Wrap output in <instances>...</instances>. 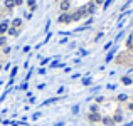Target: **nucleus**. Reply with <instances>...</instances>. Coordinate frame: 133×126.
<instances>
[{
    "mask_svg": "<svg viewBox=\"0 0 133 126\" xmlns=\"http://www.w3.org/2000/svg\"><path fill=\"white\" fill-rule=\"evenodd\" d=\"M91 84V77H84L83 79V86H89Z\"/></svg>",
    "mask_w": 133,
    "mask_h": 126,
    "instance_id": "17",
    "label": "nucleus"
},
{
    "mask_svg": "<svg viewBox=\"0 0 133 126\" xmlns=\"http://www.w3.org/2000/svg\"><path fill=\"white\" fill-rule=\"evenodd\" d=\"M14 3H15V7H20V5H24V0H14Z\"/></svg>",
    "mask_w": 133,
    "mask_h": 126,
    "instance_id": "22",
    "label": "nucleus"
},
{
    "mask_svg": "<svg viewBox=\"0 0 133 126\" xmlns=\"http://www.w3.org/2000/svg\"><path fill=\"white\" fill-rule=\"evenodd\" d=\"M0 71H2V64H0Z\"/></svg>",
    "mask_w": 133,
    "mask_h": 126,
    "instance_id": "28",
    "label": "nucleus"
},
{
    "mask_svg": "<svg viewBox=\"0 0 133 126\" xmlns=\"http://www.w3.org/2000/svg\"><path fill=\"white\" fill-rule=\"evenodd\" d=\"M116 101H120V103H126V101H128V96L126 94H118L116 96Z\"/></svg>",
    "mask_w": 133,
    "mask_h": 126,
    "instance_id": "14",
    "label": "nucleus"
},
{
    "mask_svg": "<svg viewBox=\"0 0 133 126\" xmlns=\"http://www.w3.org/2000/svg\"><path fill=\"white\" fill-rule=\"evenodd\" d=\"M20 89H24V91H25V89H27V82H24V84H20Z\"/></svg>",
    "mask_w": 133,
    "mask_h": 126,
    "instance_id": "27",
    "label": "nucleus"
},
{
    "mask_svg": "<svg viewBox=\"0 0 133 126\" xmlns=\"http://www.w3.org/2000/svg\"><path fill=\"white\" fill-rule=\"evenodd\" d=\"M69 8H71V0H61V2H59V10H61V14H63V12H69Z\"/></svg>",
    "mask_w": 133,
    "mask_h": 126,
    "instance_id": "4",
    "label": "nucleus"
},
{
    "mask_svg": "<svg viewBox=\"0 0 133 126\" xmlns=\"http://www.w3.org/2000/svg\"><path fill=\"white\" fill-rule=\"evenodd\" d=\"M126 49H133V35L126 39Z\"/></svg>",
    "mask_w": 133,
    "mask_h": 126,
    "instance_id": "15",
    "label": "nucleus"
},
{
    "mask_svg": "<svg viewBox=\"0 0 133 126\" xmlns=\"http://www.w3.org/2000/svg\"><path fill=\"white\" fill-rule=\"evenodd\" d=\"M72 22V17H71V14L69 12H63V14H59V17H57V24H71Z\"/></svg>",
    "mask_w": 133,
    "mask_h": 126,
    "instance_id": "2",
    "label": "nucleus"
},
{
    "mask_svg": "<svg viewBox=\"0 0 133 126\" xmlns=\"http://www.w3.org/2000/svg\"><path fill=\"white\" fill-rule=\"evenodd\" d=\"M22 25H24V20H22V19H19V17H17V19H14V20L10 22V27H14V29H19V30L22 29Z\"/></svg>",
    "mask_w": 133,
    "mask_h": 126,
    "instance_id": "5",
    "label": "nucleus"
},
{
    "mask_svg": "<svg viewBox=\"0 0 133 126\" xmlns=\"http://www.w3.org/2000/svg\"><path fill=\"white\" fill-rule=\"evenodd\" d=\"M94 101H96V104H101V103L104 101V97H103V96H98V97H96Z\"/></svg>",
    "mask_w": 133,
    "mask_h": 126,
    "instance_id": "18",
    "label": "nucleus"
},
{
    "mask_svg": "<svg viewBox=\"0 0 133 126\" xmlns=\"http://www.w3.org/2000/svg\"><path fill=\"white\" fill-rule=\"evenodd\" d=\"M104 2H106V0H93V3H94V5H103Z\"/></svg>",
    "mask_w": 133,
    "mask_h": 126,
    "instance_id": "23",
    "label": "nucleus"
},
{
    "mask_svg": "<svg viewBox=\"0 0 133 126\" xmlns=\"http://www.w3.org/2000/svg\"><path fill=\"white\" fill-rule=\"evenodd\" d=\"M120 81H121V84H123V86H132V84H133V79L130 77V76H123Z\"/></svg>",
    "mask_w": 133,
    "mask_h": 126,
    "instance_id": "8",
    "label": "nucleus"
},
{
    "mask_svg": "<svg viewBox=\"0 0 133 126\" xmlns=\"http://www.w3.org/2000/svg\"><path fill=\"white\" fill-rule=\"evenodd\" d=\"M111 118H113V123H115V125H116V123H123V114H121L120 111H116Z\"/></svg>",
    "mask_w": 133,
    "mask_h": 126,
    "instance_id": "7",
    "label": "nucleus"
},
{
    "mask_svg": "<svg viewBox=\"0 0 133 126\" xmlns=\"http://www.w3.org/2000/svg\"><path fill=\"white\" fill-rule=\"evenodd\" d=\"M25 3H27V7H29V10H31V14H32L34 10L37 8V2H35V0H27Z\"/></svg>",
    "mask_w": 133,
    "mask_h": 126,
    "instance_id": "10",
    "label": "nucleus"
},
{
    "mask_svg": "<svg viewBox=\"0 0 133 126\" xmlns=\"http://www.w3.org/2000/svg\"><path fill=\"white\" fill-rule=\"evenodd\" d=\"M19 29H14V27H8V30H7V34H8V35H12V37H17V35H19Z\"/></svg>",
    "mask_w": 133,
    "mask_h": 126,
    "instance_id": "13",
    "label": "nucleus"
},
{
    "mask_svg": "<svg viewBox=\"0 0 133 126\" xmlns=\"http://www.w3.org/2000/svg\"><path fill=\"white\" fill-rule=\"evenodd\" d=\"M17 71H19V69H17V67H14V69H12V72H10V76H12V77H15V74H17Z\"/></svg>",
    "mask_w": 133,
    "mask_h": 126,
    "instance_id": "24",
    "label": "nucleus"
},
{
    "mask_svg": "<svg viewBox=\"0 0 133 126\" xmlns=\"http://www.w3.org/2000/svg\"><path fill=\"white\" fill-rule=\"evenodd\" d=\"M14 7H15L14 0H5V8H7L8 12H12V10H14Z\"/></svg>",
    "mask_w": 133,
    "mask_h": 126,
    "instance_id": "12",
    "label": "nucleus"
},
{
    "mask_svg": "<svg viewBox=\"0 0 133 126\" xmlns=\"http://www.w3.org/2000/svg\"><path fill=\"white\" fill-rule=\"evenodd\" d=\"M5 40H7V39H5V35H0V47H2V45H5Z\"/></svg>",
    "mask_w": 133,
    "mask_h": 126,
    "instance_id": "21",
    "label": "nucleus"
},
{
    "mask_svg": "<svg viewBox=\"0 0 133 126\" xmlns=\"http://www.w3.org/2000/svg\"><path fill=\"white\" fill-rule=\"evenodd\" d=\"M54 2H61V0H54Z\"/></svg>",
    "mask_w": 133,
    "mask_h": 126,
    "instance_id": "29",
    "label": "nucleus"
},
{
    "mask_svg": "<svg viewBox=\"0 0 133 126\" xmlns=\"http://www.w3.org/2000/svg\"><path fill=\"white\" fill-rule=\"evenodd\" d=\"M84 7H86V12H88V14H91V15H93V14H94V10H96V5H94L93 2H89V3H88V5H84Z\"/></svg>",
    "mask_w": 133,
    "mask_h": 126,
    "instance_id": "9",
    "label": "nucleus"
},
{
    "mask_svg": "<svg viewBox=\"0 0 133 126\" xmlns=\"http://www.w3.org/2000/svg\"><path fill=\"white\" fill-rule=\"evenodd\" d=\"M132 86H133V84H132Z\"/></svg>",
    "mask_w": 133,
    "mask_h": 126,
    "instance_id": "30",
    "label": "nucleus"
},
{
    "mask_svg": "<svg viewBox=\"0 0 133 126\" xmlns=\"http://www.w3.org/2000/svg\"><path fill=\"white\" fill-rule=\"evenodd\" d=\"M88 15V12H86V7H79V8H76L72 14H71V17H72V22H78V20H81L83 17H86Z\"/></svg>",
    "mask_w": 133,
    "mask_h": 126,
    "instance_id": "1",
    "label": "nucleus"
},
{
    "mask_svg": "<svg viewBox=\"0 0 133 126\" xmlns=\"http://www.w3.org/2000/svg\"><path fill=\"white\" fill-rule=\"evenodd\" d=\"M126 108H128L130 111H133V103H128V104H126Z\"/></svg>",
    "mask_w": 133,
    "mask_h": 126,
    "instance_id": "26",
    "label": "nucleus"
},
{
    "mask_svg": "<svg viewBox=\"0 0 133 126\" xmlns=\"http://www.w3.org/2000/svg\"><path fill=\"white\" fill-rule=\"evenodd\" d=\"M101 37H103V32H100V34H96V37H94V40H100Z\"/></svg>",
    "mask_w": 133,
    "mask_h": 126,
    "instance_id": "25",
    "label": "nucleus"
},
{
    "mask_svg": "<svg viewBox=\"0 0 133 126\" xmlns=\"http://www.w3.org/2000/svg\"><path fill=\"white\" fill-rule=\"evenodd\" d=\"M101 123L106 126H113L115 123H113V118H110V116H103V119H101Z\"/></svg>",
    "mask_w": 133,
    "mask_h": 126,
    "instance_id": "11",
    "label": "nucleus"
},
{
    "mask_svg": "<svg viewBox=\"0 0 133 126\" xmlns=\"http://www.w3.org/2000/svg\"><path fill=\"white\" fill-rule=\"evenodd\" d=\"M8 27H10V22H8V20L0 22V35H5L7 30H8Z\"/></svg>",
    "mask_w": 133,
    "mask_h": 126,
    "instance_id": "6",
    "label": "nucleus"
},
{
    "mask_svg": "<svg viewBox=\"0 0 133 126\" xmlns=\"http://www.w3.org/2000/svg\"><path fill=\"white\" fill-rule=\"evenodd\" d=\"M89 113H98V104H96V103L89 106Z\"/></svg>",
    "mask_w": 133,
    "mask_h": 126,
    "instance_id": "16",
    "label": "nucleus"
},
{
    "mask_svg": "<svg viewBox=\"0 0 133 126\" xmlns=\"http://www.w3.org/2000/svg\"><path fill=\"white\" fill-rule=\"evenodd\" d=\"M86 119H88L89 123H101V119H103V116H101L100 113H88V116H86Z\"/></svg>",
    "mask_w": 133,
    "mask_h": 126,
    "instance_id": "3",
    "label": "nucleus"
},
{
    "mask_svg": "<svg viewBox=\"0 0 133 126\" xmlns=\"http://www.w3.org/2000/svg\"><path fill=\"white\" fill-rule=\"evenodd\" d=\"M113 54H115V52H110V54L106 56V61H104V62H110V61L113 59Z\"/></svg>",
    "mask_w": 133,
    "mask_h": 126,
    "instance_id": "19",
    "label": "nucleus"
},
{
    "mask_svg": "<svg viewBox=\"0 0 133 126\" xmlns=\"http://www.w3.org/2000/svg\"><path fill=\"white\" fill-rule=\"evenodd\" d=\"M111 2H113V0H106V2L103 3V8H108V7L111 5Z\"/></svg>",
    "mask_w": 133,
    "mask_h": 126,
    "instance_id": "20",
    "label": "nucleus"
}]
</instances>
